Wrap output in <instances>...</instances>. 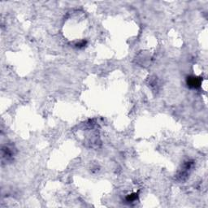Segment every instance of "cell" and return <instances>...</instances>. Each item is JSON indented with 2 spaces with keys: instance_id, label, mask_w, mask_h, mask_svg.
Listing matches in <instances>:
<instances>
[{
  "instance_id": "cell-1",
  "label": "cell",
  "mask_w": 208,
  "mask_h": 208,
  "mask_svg": "<svg viewBox=\"0 0 208 208\" xmlns=\"http://www.w3.org/2000/svg\"><path fill=\"white\" fill-rule=\"evenodd\" d=\"M186 83L188 86L191 89H198L201 86L202 79L200 77H194V76H190L186 79Z\"/></svg>"
},
{
  "instance_id": "cell-2",
  "label": "cell",
  "mask_w": 208,
  "mask_h": 208,
  "mask_svg": "<svg viewBox=\"0 0 208 208\" xmlns=\"http://www.w3.org/2000/svg\"><path fill=\"white\" fill-rule=\"evenodd\" d=\"M138 194L134 193V194H132L128 195V197L126 198V200L129 202H133L136 201V200L138 199Z\"/></svg>"
}]
</instances>
